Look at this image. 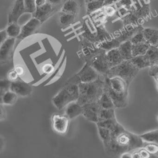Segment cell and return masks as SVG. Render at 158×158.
<instances>
[{
	"label": "cell",
	"instance_id": "cell-19",
	"mask_svg": "<svg viewBox=\"0 0 158 158\" xmlns=\"http://www.w3.org/2000/svg\"><path fill=\"white\" fill-rule=\"evenodd\" d=\"M132 45L130 41H127L122 43L118 48L124 60H130L133 58Z\"/></svg>",
	"mask_w": 158,
	"mask_h": 158
},
{
	"label": "cell",
	"instance_id": "cell-12",
	"mask_svg": "<svg viewBox=\"0 0 158 158\" xmlns=\"http://www.w3.org/2000/svg\"><path fill=\"white\" fill-rule=\"evenodd\" d=\"M42 23L38 19L33 17L22 27L21 33L17 38L22 40L33 35Z\"/></svg>",
	"mask_w": 158,
	"mask_h": 158
},
{
	"label": "cell",
	"instance_id": "cell-27",
	"mask_svg": "<svg viewBox=\"0 0 158 158\" xmlns=\"http://www.w3.org/2000/svg\"><path fill=\"white\" fill-rule=\"evenodd\" d=\"M140 136L144 142L154 143L158 145V129L145 133Z\"/></svg>",
	"mask_w": 158,
	"mask_h": 158
},
{
	"label": "cell",
	"instance_id": "cell-21",
	"mask_svg": "<svg viewBox=\"0 0 158 158\" xmlns=\"http://www.w3.org/2000/svg\"><path fill=\"white\" fill-rule=\"evenodd\" d=\"M130 60L133 65L139 70L151 67L150 63L146 55L133 57V58Z\"/></svg>",
	"mask_w": 158,
	"mask_h": 158
},
{
	"label": "cell",
	"instance_id": "cell-34",
	"mask_svg": "<svg viewBox=\"0 0 158 158\" xmlns=\"http://www.w3.org/2000/svg\"><path fill=\"white\" fill-rule=\"evenodd\" d=\"M26 12L34 14L36 9L35 0H24Z\"/></svg>",
	"mask_w": 158,
	"mask_h": 158
},
{
	"label": "cell",
	"instance_id": "cell-28",
	"mask_svg": "<svg viewBox=\"0 0 158 158\" xmlns=\"http://www.w3.org/2000/svg\"><path fill=\"white\" fill-rule=\"evenodd\" d=\"M17 99L18 95L9 90L2 95V103L7 105H12L16 102Z\"/></svg>",
	"mask_w": 158,
	"mask_h": 158
},
{
	"label": "cell",
	"instance_id": "cell-39",
	"mask_svg": "<svg viewBox=\"0 0 158 158\" xmlns=\"http://www.w3.org/2000/svg\"><path fill=\"white\" fill-rule=\"evenodd\" d=\"M138 150L141 158H149L152 156L144 148H140Z\"/></svg>",
	"mask_w": 158,
	"mask_h": 158
},
{
	"label": "cell",
	"instance_id": "cell-38",
	"mask_svg": "<svg viewBox=\"0 0 158 158\" xmlns=\"http://www.w3.org/2000/svg\"><path fill=\"white\" fill-rule=\"evenodd\" d=\"M19 76L14 69L10 71L7 74V78L11 82H14V81H18L17 80Z\"/></svg>",
	"mask_w": 158,
	"mask_h": 158
},
{
	"label": "cell",
	"instance_id": "cell-26",
	"mask_svg": "<svg viewBox=\"0 0 158 158\" xmlns=\"http://www.w3.org/2000/svg\"><path fill=\"white\" fill-rule=\"evenodd\" d=\"M21 28L18 23H13L9 24L6 30L9 37H18L21 33Z\"/></svg>",
	"mask_w": 158,
	"mask_h": 158
},
{
	"label": "cell",
	"instance_id": "cell-29",
	"mask_svg": "<svg viewBox=\"0 0 158 158\" xmlns=\"http://www.w3.org/2000/svg\"><path fill=\"white\" fill-rule=\"evenodd\" d=\"M99 135L102 140L105 148L109 144L111 138V131L107 128L97 126Z\"/></svg>",
	"mask_w": 158,
	"mask_h": 158
},
{
	"label": "cell",
	"instance_id": "cell-46",
	"mask_svg": "<svg viewBox=\"0 0 158 158\" xmlns=\"http://www.w3.org/2000/svg\"><path fill=\"white\" fill-rule=\"evenodd\" d=\"M120 158H132V153H131V152L124 153L123 154L121 155V157H120Z\"/></svg>",
	"mask_w": 158,
	"mask_h": 158
},
{
	"label": "cell",
	"instance_id": "cell-44",
	"mask_svg": "<svg viewBox=\"0 0 158 158\" xmlns=\"http://www.w3.org/2000/svg\"><path fill=\"white\" fill-rule=\"evenodd\" d=\"M47 1L50 4L57 7L58 5H60L63 2L64 0H47Z\"/></svg>",
	"mask_w": 158,
	"mask_h": 158
},
{
	"label": "cell",
	"instance_id": "cell-25",
	"mask_svg": "<svg viewBox=\"0 0 158 158\" xmlns=\"http://www.w3.org/2000/svg\"><path fill=\"white\" fill-rule=\"evenodd\" d=\"M150 45L147 43H141L132 45V55L133 57L146 55Z\"/></svg>",
	"mask_w": 158,
	"mask_h": 158
},
{
	"label": "cell",
	"instance_id": "cell-5",
	"mask_svg": "<svg viewBox=\"0 0 158 158\" xmlns=\"http://www.w3.org/2000/svg\"><path fill=\"white\" fill-rule=\"evenodd\" d=\"M79 97L78 84L72 83L60 90L53 97L52 102L58 109L61 110L70 103L78 101Z\"/></svg>",
	"mask_w": 158,
	"mask_h": 158
},
{
	"label": "cell",
	"instance_id": "cell-42",
	"mask_svg": "<svg viewBox=\"0 0 158 158\" xmlns=\"http://www.w3.org/2000/svg\"><path fill=\"white\" fill-rule=\"evenodd\" d=\"M0 36H1V41L0 42H1V44H2L3 42H5L6 40L9 37L6 29L1 31Z\"/></svg>",
	"mask_w": 158,
	"mask_h": 158
},
{
	"label": "cell",
	"instance_id": "cell-22",
	"mask_svg": "<svg viewBox=\"0 0 158 158\" xmlns=\"http://www.w3.org/2000/svg\"><path fill=\"white\" fill-rule=\"evenodd\" d=\"M121 44L116 39L113 38L97 44V46L99 48L108 52L112 49L118 48Z\"/></svg>",
	"mask_w": 158,
	"mask_h": 158
},
{
	"label": "cell",
	"instance_id": "cell-7",
	"mask_svg": "<svg viewBox=\"0 0 158 158\" xmlns=\"http://www.w3.org/2000/svg\"><path fill=\"white\" fill-rule=\"evenodd\" d=\"M77 84L95 81L100 77L99 73L86 62L83 68L76 75Z\"/></svg>",
	"mask_w": 158,
	"mask_h": 158
},
{
	"label": "cell",
	"instance_id": "cell-40",
	"mask_svg": "<svg viewBox=\"0 0 158 158\" xmlns=\"http://www.w3.org/2000/svg\"><path fill=\"white\" fill-rule=\"evenodd\" d=\"M104 7V12L108 16H112L115 12V10L112 6H108Z\"/></svg>",
	"mask_w": 158,
	"mask_h": 158
},
{
	"label": "cell",
	"instance_id": "cell-45",
	"mask_svg": "<svg viewBox=\"0 0 158 158\" xmlns=\"http://www.w3.org/2000/svg\"><path fill=\"white\" fill-rule=\"evenodd\" d=\"M118 0H104V7L106 6H110L111 4H113L114 2H115Z\"/></svg>",
	"mask_w": 158,
	"mask_h": 158
},
{
	"label": "cell",
	"instance_id": "cell-9",
	"mask_svg": "<svg viewBox=\"0 0 158 158\" xmlns=\"http://www.w3.org/2000/svg\"><path fill=\"white\" fill-rule=\"evenodd\" d=\"M144 29L141 26L127 25L116 33L115 38L121 44L130 41L132 37L140 30Z\"/></svg>",
	"mask_w": 158,
	"mask_h": 158
},
{
	"label": "cell",
	"instance_id": "cell-36",
	"mask_svg": "<svg viewBox=\"0 0 158 158\" xmlns=\"http://www.w3.org/2000/svg\"><path fill=\"white\" fill-rule=\"evenodd\" d=\"M11 82L8 79L6 80H2L0 82V86H1V95H3V94L7 92L8 91L10 90Z\"/></svg>",
	"mask_w": 158,
	"mask_h": 158
},
{
	"label": "cell",
	"instance_id": "cell-18",
	"mask_svg": "<svg viewBox=\"0 0 158 158\" xmlns=\"http://www.w3.org/2000/svg\"><path fill=\"white\" fill-rule=\"evenodd\" d=\"M146 43L150 46H157L158 44V30L152 28H144L143 30Z\"/></svg>",
	"mask_w": 158,
	"mask_h": 158
},
{
	"label": "cell",
	"instance_id": "cell-10",
	"mask_svg": "<svg viewBox=\"0 0 158 158\" xmlns=\"http://www.w3.org/2000/svg\"><path fill=\"white\" fill-rule=\"evenodd\" d=\"M82 115L89 121L97 123L99 121V112L101 107L98 101L89 103L82 106Z\"/></svg>",
	"mask_w": 158,
	"mask_h": 158
},
{
	"label": "cell",
	"instance_id": "cell-11",
	"mask_svg": "<svg viewBox=\"0 0 158 158\" xmlns=\"http://www.w3.org/2000/svg\"><path fill=\"white\" fill-rule=\"evenodd\" d=\"M56 9V7L47 2L43 5L36 7L33 17L38 19L41 23H44L55 12Z\"/></svg>",
	"mask_w": 158,
	"mask_h": 158
},
{
	"label": "cell",
	"instance_id": "cell-14",
	"mask_svg": "<svg viewBox=\"0 0 158 158\" xmlns=\"http://www.w3.org/2000/svg\"><path fill=\"white\" fill-rule=\"evenodd\" d=\"M10 90L19 96L25 97L32 93V88L27 83L16 81L11 82Z\"/></svg>",
	"mask_w": 158,
	"mask_h": 158
},
{
	"label": "cell",
	"instance_id": "cell-1",
	"mask_svg": "<svg viewBox=\"0 0 158 158\" xmlns=\"http://www.w3.org/2000/svg\"><path fill=\"white\" fill-rule=\"evenodd\" d=\"M144 143L140 135L128 132L118 123L111 131V139L105 149L110 156L120 157L124 153L143 148Z\"/></svg>",
	"mask_w": 158,
	"mask_h": 158
},
{
	"label": "cell",
	"instance_id": "cell-48",
	"mask_svg": "<svg viewBox=\"0 0 158 158\" xmlns=\"http://www.w3.org/2000/svg\"><path fill=\"white\" fill-rule=\"evenodd\" d=\"M154 77V78H155V80H156V81H157H157H158V73H157V74H156Z\"/></svg>",
	"mask_w": 158,
	"mask_h": 158
},
{
	"label": "cell",
	"instance_id": "cell-30",
	"mask_svg": "<svg viewBox=\"0 0 158 158\" xmlns=\"http://www.w3.org/2000/svg\"><path fill=\"white\" fill-rule=\"evenodd\" d=\"M76 15H75L60 12V23L62 25L67 26L71 24L75 21Z\"/></svg>",
	"mask_w": 158,
	"mask_h": 158
},
{
	"label": "cell",
	"instance_id": "cell-8",
	"mask_svg": "<svg viewBox=\"0 0 158 158\" xmlns=\"http://www.w3.org/2000/svg\"><path fill=\"white\" fill-rule=\"evenodd\" d=\"M52 128L56 133L60 135H65L69 130L70 118L65 115L54 114L52 115Z\"/></svg>",
	"mask_w": 158,
	"mask_h": 158
},
{
	"label": "cell",
	"instance_id": "cell-20",
	"mask_svg": "<svg viewBox=\"0 0 158 158\" xmlns=\"http://www.w3.org/2000/svg\"><path fill=\"white\" fill-rule=\"evenodd\" d=\"M79 11V5L75 0H67L62 5L60 12L76 15Z\"/></svg>",
	"mask_w": 158,
	"mask_h": 158
},
{
	"label": "cell",
	"instance_id": "cell-3",
	"mask_svg": "<svg viewBox=\"0 0 158 158\" xmlns=\"http://www.w3.org/2000/svg\"><path fill=\"white\" fill-rule=\"evenodd\" d=\"M105 80L99 77L95 81L78 84L79 97L77 102L83 106L97 102L104 92Z\"/></svg>",
	"mask_w": 158,
	"mask_h": 158
},
{
	"label": "cell",
	"instance_id": "cell-31",
	"mask_svg": "<svg viewBox=\"0 0 158 158\" xmlns=\"http://www.w3.org/2000/svg\"><path fill=\"white\" fill-rule=\"evenodd\" d=\"M104 0H100L97 1L91 2L86 3L87 11L88 13L94 12L104 7Z\"/></svg>",
	"mask_w": 158,
	"mask_h": 158
},
{
	"label": "cell",
	"instance_id": "cell-33",
	"mask_svg": "<svg viewBox=\"0 0 158 158\" xmlns=\"http://www.w3.org/2000/svg\"><path fill=\"white\" fill-rule=\"evenodd\" d=\"M118 123L116 118H115L100 121L96 124L97 126L107 128L112 131L115 128Z\"/></svg>",
	"mask_w": 158,
	"mask_h": 158
},
{
	"label": "cell",
	"instance_id": "cell-35",
	"mask_svg": "<svg viewBox=\"0 0 158 158\" xmlns=\"http://www.w3.org/2000/svg\"><path fill=\"white\" fill-rule=\"evenodd\" d=\"M143 29L137 32L130 40V42H131L132 44H136L146 43V40H145L144 34H143Z\"/></svg>",
	"mask_w": 158,
	"mask_h": 158
},
{
	"label": "cell",
	"instance_id": "cell-4",
	"mask_svg": "<svg viewBox=\"0 0 158 158\" xmlns=\"http://www.w3.org/2000/svg\"><path fill=\"white\" fill-rule=\"evenodd\" d=\"M139 71L131 60H123L120 64L110 69L106 76L109 78L119 77L129 86Z\"/></svg>",
	"mask_w": 158,
	"mask_h": 158
},
{
	"label": "cell",
	"instance_id": "cell-13",
	"mask_svg": "<svg viewBox=\"0 0 158 158\" xmlns=\"http://www.w3.org/2000/svg\"><path fill=\"white\" fill-rule=\"evenodd\" d=\"M26 13L24 0H15L8 15V23H18L19 18Z\"/></svg>",
	"mask_w": 158,
	"mask_h": 158
},
{
	"label": "cell",
	"instance_id": "cell-17",
	"mask_svg": "<svg viewBox=\"0 0 158 158\" xmlns=\"http://www.w3.org/2000/svg\"><path fill=\"white\" fill-rule=\"evenodd\" d=\"M106 56L110 69L120 64L124 60L118 48L106 52Z\"/></svg>",
	"mask_w": 158,
	"mask_h": 158
},
{
	"label": "cell",
	"instance_id": "cell-32",
	"mask_svg": "<svg viewBox=\"0 0 158 158\" xmlns=\"http://www.w3.org/2000/svg\"><path fill=\"white\" fill-rule=\"evenodd\" d=\"M115 118H116L115 109H101L100 110L99 121Z\"/></svg>",
	"mask_w": 158,
	"mask_h": 158
},
{
	"label": "cell",
	"instance_id": "cell-41",
	"mask_svg": "<svg viewBox=\"0 0 158 158\" xmlns=\"http://www.w3.org/2000/svg\"><path fill=\"white\" fill-rule=\"evenodd\" d=\"M150 68V69L149 71V74L150 76H153L154 77L158 73V64L152 66Z\"/></svg>",
	"mask_w": 158,
	"mask_h": 158
},
{
	"label": "cell",
	"instance_id": "cell-51",
	"mask_svg": "<svg viewBox=\"0 0 158 158\" xmlns=\"http://www.w3.org/2000/svg\"><path fill=\"white\" fill-rule=\"evenodd\" d=\"M157 120H158V117H157Z\"/></svg>",
	"mask_w": 158,
	"mask_h": 158
},
{
	"label": "cell",
	"instance_id": "cell-24",
	"mask_svg": "<svg viewBox=\"0 0 158 158\" xmlns=\"http://www.w3.org/2000/svg\"><path fill=\"white\" fill-rule=\"evenodd\" d=\"M145 55L149 61L151 67L158 64V48L157 46H150Z\"/></svg>",
	"mask_w": 158,
	"mask_h": 158
},
{
	"label": "cell",
	"instance_id": "cell-16",
	"mask_svg": "<svg viewBox=\"0 0 158 158\" xmlns=\"http://www.w3.org/2000/svg\"><path fill=\"white\" fill-rule=\"evenodd\" d=\"M65 108V114L70 118V120H72L82 114L83 111L82 106L77 101L70 103Z\"/></svg>",
	"mask_w": 158,
	"mask_h": 158
},
{
	"label": "cell",
	"instance_id": "cell-15",
	"mask_svg": "<svg viewBox=\"0 0 158 158\" xmlns=\"http://www.w3.org/2000/svg\"><path fill=\"white\" fill-rule=\"evenodd\" d=\"M15 43V38L9 37L5 42L1 44L0 58L1 61H5L8 59L13 49Z\"/></svg>",
	"mask_w": 158,
	"mask_h": 158
},
{
	"label": "cell",
	"instance_id": "cell-2",
	"mask_svg": "<svg viewBox=\"0 0 158 158\" xmlns=\"http://www.w3.org/2000/svg\"><path fill=\"white\" fill-rule=\"evenodd\" d=\"M104 80V92L112 99L115 108L125 107L128 102L129 86L119 77L109 78L105 76Z\"/></svg>",
	"mask_w": 158,
	"mask_h": 158
},
{
	"label": "cell",
	"instance_id": "cell-43",
	"mask_svg": "<svg viewBox=\"0 0 158 158\" xmlns=\"http://www.w3.org/2000/svg\"><path fill=\"white\" fill-rule=\"evenodd\" d=\"M14 70L19 76H22L24 73V69L22 66H16Z\"/></svg>",
	"mask_w": 158,
	"mask_h": 158
},
{
	"label": "cell",
	"instance_id": "cell-47",
	"mask_svg": "<svg viewBox=\"0 0 158 158\" xmlns=\"http://www.w3.org/2000/svg\"><path fill=\"white\" fill-rule=\"evenodd\" d=\"M97 1H100V0H85L86 3L88 2H91Z\"/></svg>",
	"mask_w": 158,
	"mask_h": 158
},
{
	"label": "cell",
	"instance_id": "cell-37",
	"mask_svg": "<svg viewBox=\"0 0 158 158\" xmlns=\"http://www.w3.org/2000/svg\"><path fill=\"white\" fill-rule=\"evenodd\" d=\"M55 68L52 64L50 63H47L44 64L42 67V71L44 73L47 74H49L54 72Z\"/></svg>",
	"mask_w": 158,
	"mask_h": 158
},
{
	"label": "cell",
	"instance_id": "cell-50",
	"mask_svg": "<svg viewBox=\"0 0 158 158\" xmlns=\"http://www.w3.org/2000/svg\"><path fill=\"white\" fill-rule=\"evenodd\" d=\"M157 46V47L158 48V44L157 45V46Z\"/></svg>",
	"mask_w": 158,
	"mask_h": 158
},
{
	"label": "cell",
	"instance_id": "cell-49",
	"mask_svg": "<svg viewBox=\"0 0 158 158\" xmlns=\"http://www.w3.org/2000/svg\"><path fill=\"white\" fill-rule=\"evenodd\" d=\"M157 89L158 91V81L157 82Z\"/></svg>",
	"mask_w": 158,
	"mask_h": 158
},
{
	"label": "cell",
	"instance_id": "cell-6",
	"mask_svg": "<svg viewBox=\"0 0 158 158\" xmlns=\"http://www.w3.org/2000/svg\"><path fill=\"white\" fill-rule=\"evenodd\" d=\"M106 52L99 48L86 62L91 66L100 75H106L110 68L106 56Z\"/></svg>",
	"mask_w": 158,
	"mask_h": 158
},
{
	"label": "cell",
	"instance_id": "cell-23",
	"mask_svg": "<svg viewBox=\"0 0 158 158\" xmlns=\"http://www.w3.org/2000/svg\"><path fill=\"white\" fill-rule=\"evenodd\" d=\"M101 109H115V106L109 95L104 92L98 101Z\"/></svg>",
	"mask_w": 158,
	"mask_h": 158
}]
</instances>
